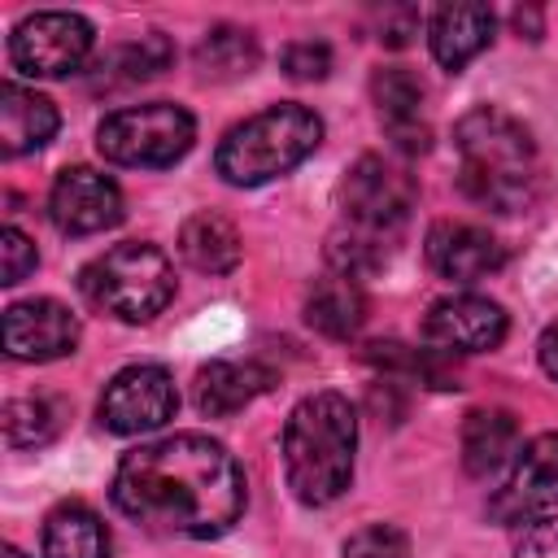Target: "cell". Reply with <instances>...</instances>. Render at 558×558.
Listing matches in <instances>:
<instances>
[{
    "label": "cell",
    "instance_id": "cell-19",
    "mask_svg": "<svg viewBox=\"0 0 558 558\" xmlns=\"http://www.w3.org/2000/svg\"><path fill=\"white\" fill-rule=\"evenodd\" d=\"M174 48L161 31H148V35H135V39H122L113 48H105L96 61H92V92H118V87H135L153 74H161L170 65Z\"/></svg>",
    "mask_w": 558,
    "mask_h": 558
},
{
    "label": "cell",
    "instance_id": "cell-24",
    "mask_svg": "<svg viewBox=\"0 0 558 558\" xmlns=\"http://www.w3.org/2000/svg\"><path fill=\"white\" fill-rule=\"evenodd\" d=\"M257 65V39L244 26H214L196 44V70L205 78H240Z\"/></svg>",
    "mask_w": 558,
    "mask_h": 558
},
{
    "label": "cell",
    "instance_id": "cell-31",
    "mask_svg": "<svg viewBox=\"0 0 558 558\" xmlns=\"http://www.w3.org/2000/svg\"><path fill=\"white\" fill-rule=\"evenodd\" d=\"M414 35H418V13H414L410 4H401V9H384V17H379V44H388V48H405Z\"/></svg>",
    "mask_w": 558,
    "mask_h": 558
},
{
    "label": "cell",
    "instance_id": "cell-7",
    "mask_svg": "<svg viewBox=\"0 0 558 558\" xmlns=\"http://www.w3.org/2000/svg\"><path fill=\"white\" fill-rule=\"evenodd\" d=\"M340 205H344V227L397 244L414 209V179L384 157H357L340 183Z\"/></svg>",
    "mask_w": 558,
    "mask_h": 558
},
{
    "label": "cell",
    "instance_id": "cell-29",
    "mask_svg": "<svg viewBox=\"0 0 558 558\" xmlns=\"http://www.w3.org/2000/svg\"><path fill=\"white\" fill-rule=\"evenodd\" d=\"M39 266V253H35V244H31V235H22L17 227H4L0 231V283H22L31 270Z\"/></svg>",
    "mask_w": 558,
    "mask_h": 558
},
{
    "label": "cell",
    "instance_id": "cell-23",
    "mask_svg": "<svg viewBox=\"0 0 558 558\" xmlns=\"http://www.w3.org/2000/svg\"><path fill=\"white\" fill-rule=\"evenodd\" d=\"M179 253L201 275H227L240 266V231L231 218L201 209L179 227Z\"/></svg>",
    "mask_w": 558,
    "mask_h": 558
},
{
    "label": "cell",
    "instance_id": "cell-16",
    "mask_svg": "<svg viewBox=\"0 0 558 558\" xmlns=\"http://www.w3.org/2000/svg\"><path fill=\"white\" fill-rule=\"evenodd\" d=\"M493 9L488 4H440L427 22V44L432 57L445 70H462L471 57H480L493 44Z\"/></svg>",
    "mask_w": 558,
    "mask_h": 558
},
{
    "label": "cell",
    "instance_id": "cell-26",
    "mask_svg": "<svg viewBox=\"0 0 558 558\" xmlns=\"http://www.w3.org/2000/svg\"><path fill=\"white\" fill-rule=\"evenodd\" d=\"M65 405L57 397H17L4 405V440L13 449H31V445H48L61 432Z\"/></svg>",
    "mask_w": 558,
    "mask_h": 558
},
{
    "label": "cell",
    "instance_id": "cell-13",
    "mask_svg": "<svg viewBox=\"0 0 558 558\" xmlns=\"http://www.w3.org/2000/svg\"><path fill=\"white\" fill-rule=\"evenodd\" d=\"M78 344V318L52 301V296H31L4 310V353L13 362H57L74 353Z\"/></svg>",
    "mask_w": 558,
    "mask_h": 558
},
{
    "label": "cell",
    "instance_id": "cell-15",
    "mask_svg": "<svg viewBox=\"0 0 558 558\" xmlns=\"http://www.w3.org/2000/svg\"><path fill=\"white\" fill-rule=\"evenodd\" d=\"M423 83L414 70L405 65H384L371 74V100L379 109V122L388 131V140L397 144V153L418 157L432 148V126L423 118Z\"/></svg>",
    "mask_w": 558,
    "mask_h": 558
},
{
    "label": "cell",
    "instance_id": "cell-18",
    "mask_svg": "<svg viewBox=\"0 0 558 558\" xmlns=\"http://www.w3.org/2000/svg\"><path fill=\"white\" fill-rule=\"evenodd\" d=\"M61 126V113L48 96L22 87V83H4L0 87V153L4 157H22L44 148Z\"/></svg>",
    "mask_w": 558,
    "mask_h": 558
},
{
    "label": "cell",
    "instance_id": "cell-10",
    "mask_svg": "<svg viewBox=\"0 0 558 558\" xmlns=\"http://www.w3.org/2000/svg\"><path fill=\"white\" fill-rule=\"evenodd\" d=\"M510 318L497 301L475 296V292H453L427 305L423 314V340L427 349L453 357V353H488L506 340Z\"/></svg>",
    "mask_w": 558,
    "mask_h": 558
},
{
    "label": "cell",
    "instance_id": "cell-33",
    "mask_svg": "<svg viewBox=\"0 0 558 558\" xmlns=\"http://www.w3.org/2000/svg\"><path fill=\"white\" fill-rule=\"evenodd\" d=\"M514 26L527 31V39H541V13L536 9H514Z\"/></svg>",
    "mask_w": 558,
    "mask_h": 558
},
{
    "label": "cell",
    "instance_id": "cell-30",
    "mask_svg": "<svg viewBox=\"0 0 558 558\" xmlns=\"http://www.w3.org/2000/svg\"><path fill=\"white\" fill-rule=\"evenodd\" d=\"M514 558H558V519L554 514L532 519L514 545Z\"/></svg>",
    "mask_w": 558,
    "mask_h": 558
},
{
    "label": "cell",
    "instance_id": "cell-3",
    "mask_svg": "<svg viewBox=\"0 0 558 558\" xmlns=\"http://www.w3.org/2000/svg\"><path fill=\"white\" fill-rule=\"evenodd\" d=\"M357 410L340 392H314L283 423V475L301 506H331L353 484Z\"/></svg>",
    "mask_w": 558,
    "mask_h": 558
},
{
    "label": "cell",
    "instance_id": "cell-21",
    "mask_svg": "<svg viewBox=\"0 0 558 558\" xmlns=\"http://www.w3.org/2000/svg\"><path fill=\"white\" fill-rule=\"evenodd\" d=\"M305 323L331 340L357 336V327L366 323V296H362L357 279H344L336 270L314 279L305 292Z\"/></svg>",
    "mask_w": 558,
    "mask_h": 558
},
{
    "label": "cell",
    "instance_id": "cell-20",
    "mask_svg": "<svg viewBox=\"0 0 558 558\" xmlns=\"http://www.w3.org/2000/svg\"><path fill=\"white\" fill-rule=\"evenodd\" d=\"M519 453V418L501 405H480L462 418V466L475 480H488Z\"/></svg>",
    "mask_w": 558,
    "mask_h": 558
},
{
    "label": "cell",
    "instance_id": "cell-27",
    "mask_svg": "<svg viewBox=\"0 0 558 558\" xmlns=\"http://www.w3.org/2000/svg\"><path fill=\"white\" fill-rule=\"evenodd\" d=\"M344 558H410V536L397 523H366L344 541Z\"/></svg>",
    "mask_w": 558,
    "mask_h": 558
},
{
    "label": "cell",
    "instance_id": "cell-34",
    "mask_svg": "<svg viewBox=\"0 0 558 558\" xmlns=\"http://www.w3.org/2000/svg\"><path fill=\"white\" fill-rule=\"evenodd\" d=\"M4 558H26V554H22V549H13V545H9V549H4Z\"/></svg>",
    "mask_w": 558,
    "mask_h": 558
},
{
    "label": "cell",
    "instance_id": "cell-22",
    "mask_svg": "<svg viewBox=\"0 0 558 558\" xmlns=\"http://www.w3.org/2000/svg\"><path fill=\"white\" fill-rule=\"evenodd\" d=\"M44 558H109V527L83 501H61L44 519Z\"/></svg>",
    "mask_w": 558,
    "mask_h": 558
},
{
    "label": "cell",
    "instance_id": "cell-28",
    "mask_svg": "<svg viewBox=\"0 0 558 558\" xmlns=\"http://www.w3.org/2000/svg\"><path fill=\"white\" fill-rule=\"evenodd\" d=\"M283 74L296 83H318L331 74V48L323 39H296L283 48Z\"/></svg>",
    "mask_w": 558,
    "mask_h": 558
},
{
    "label": "cell",
    "instance_id": "cell-1",
    "mask_svg": "<svg viewBox=\"0 0 558 558\" xmlns=\"http://www.w3.org/2000/svg\"><path fill=\"white\" fill-rule=\"evenodd\" d=\"M113 506L161 536L214 541L244 514V471L227 445L174 432L122 453Z\"/></svg>",
    "mask_w": 558,
    "mask_h": 558
},
{
    "label": "cell",
    "instance_id": "cell-9",
    "mask_svg": "<svg viewBox=\"0 0 558 558\" xmlns=\"http://www.w3.org/2000/svg\"><path fill=\"white\" fill-rule=\"evenodd\" d=\"M179 410V392H174V375L157 362H140V366H122L105 392H100V427L118 432V436H140V432H157L174 418Z\"/></svg>",
    "mask_w": 558,
    "mask_h": 558
},
{
    "label": "cell",
    "instance_id": "cell-2",
    "mask_svg": "<svg viewBox=\"0 0 558 558\" xmlns=\"http://www.w3.org/2000/svg\"><path fill=\"white\" fill-rule=\"evenodd\" d=\"M458 148V183L462 192L497 214H519L536 201L541 187V157L519 118L506 109L480 105L453 126Z\"/></svg>",
    "mask_w": 558,
    "mask_h": 558
},
{
    "label": "cell",
    "instance_id": "cell-17",
    "mask_svg": "<svg viewBox=\"0 0 558 558\" xmlns=\"http://www.w3.org/2000/svg\"><path fill=\"white\" fill-rule=\"evenodd\" d=\"M270 384H275V371L262 362H209L196 371L192 397L205 418H227L248 401H257Z\"/></svg>",
    "mask_w": 558,
    "mask_h": 558
},
{
    "label": "cell",
    "instance_id": "cell-14",
    "mask_svg": "<svg viewBox=\"0 0 558 558\" xmlns=\"http://www.w3.org/2000/svg\"><path fill=\"white\" fill-rule=\"evenodd\" d=\"M423 253H427V266H432L440 279H449V283L488 279V275L501 270V262H506V248H501V240H497L488 227L458 222V218L432 222Z\"/></svg>",
    "mask_w": 558,
    "mask_h": 558
},
{
    "label": "cell",
    "instance_id": "cell-32",
    "mask_svg": "<svg viewBox=\"0 0 558 558\" xmlns=\"http://www.w3.org/2000/svg\"><path fill=\"white\" fill-rule=\"evenodd\" d=\"M536 357H541V371H545L549 379H558V323H549V327L541 331Z\"/></svg>",
    "mask_w": 558,
    "mask_h": 558
},
{
    "label": "cell",
    "instance_id": "cell-6",
    "mask_svg": "<svg viewBox=\"0 0 558 558\" xmlns=\"http://www.w3.org/2000/svg\"><path fill=\"white\" fill-rule=\"evenodd\" d=\"M192 140H196V118L170 100L118 109L96 126L100 157L131 170H166L192 148Z\"/></svg>",
    "mask_w": 558,
    "mask_h": 558
},
{
    "label": "cell",
    "instance_id": "cell-25",
    "mask_svg": "<svg viewBox=\"0 0 558 558\" xmlns=\"http://www.w3.org/2000/svg\"><path fill=\"white\" fill-rule=\"evenodd\" d=\"M362 357L388 375H410V379L432 384V388H458V375L445 366V353H436V349H410L397 340H375L362 349Z\"/></svg>",
    "mask_w": 558,
    "mask_h": 558
},
{
    "label": "cell",
    "instance_id": "cell-4",
    "mask_svg": "<svg viewBox=\"0 0 558 558\" xmlns=\"http://www.w3.org/2000/svg\"><path fill=\"white\" fill-rule=\"evenodd\" d=\"M318 144H323V118L296 100H283L235 122L214 153V170L231 187H257L296 170Z\"/></svg>",
    "mask_w": 558,
    "mask_h": 558
},
{
    "label": "cell",
    "instance_id": "cell-12",
    "mask_svg": "<svg viewBox=\"0 0 558 558\" xmlns=\"http://www.w3.org/2000/svg\"><path fill=\"white\" fill-rule=\"evenodd\" d=\"M48 218L61 235H96L122 222V192L92 166H65L48 192Z\"/></svg>",
    "mask_w": 558,
    "mask_h": 558
},
{
    "label": "cell",
    "instance_id": "cell-8",
    "mask_svg": "<svg viewBox=\"0 0 558 558\" xmlns=\"http://www.w3.org/2000/svg\"><path fill=\"white\" fill-rule=\"evenodd\" d=\"M92 44H96V31L83 13L44 9L13 26L9 57L31 78H65L83 70V61L92 57Z\"/></svg>",
    "mask_w": 558,
    "mask_h": 558
},
{
    "label": "cell",
    "instance_id": "cell-5",
    "mask_svg": "<svg viewBox=\"0 0 558 558\" xmlns=\"http://www.w3.org/2000/svg\"><path fill=\"white\" fill-rule=\"evenodd\" d=\"M78 288L100 314H113L122 323H148L174 296V266L157 244L126 240L92 257L78 270Z\"/></svg>",
    "mask_w": 558,
    "mask_h": 558
},
{
    "label": "cell",
    "instance_id": "cell-11",
    "mask_svg": "<svg viewBox=\"0 0 558 558\" xmlns=\"http://www.w3.org/2000/svg\"><path fill=\"white\" fill-rule=\"evenodd\" d=\"M549 506H558V432H541L514 453V466L493 493L488 514L497 523H532Z\"/></svg>",
    "mask_w": 558,
    "mask_h": 558
}]
</instances>
